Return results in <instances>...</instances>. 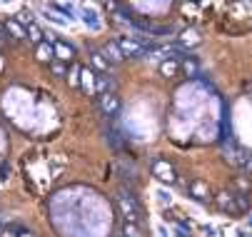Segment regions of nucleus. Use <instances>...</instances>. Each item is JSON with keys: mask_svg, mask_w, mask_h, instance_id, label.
<instances>
[{"mask_svg": "<svg viewBox=\"0 0 252 237\" xmlns=\"http://www.w3.org/2000/svg\"><path fill=\"white\" fill-rule=\"evenodd\" d=\"M100 53H102V55H105V60H107V62H110V65H120V62H123V60H125V58H123V53H120V48H118V43H115V40H107V43H105V48H102V50H100Z\"/></svg>", "mask_w": 252, "mask_h": 237, "instance_id": "obj_9", "label": "nucleus"}, {"mask_svg": "<svg viewBox=\"0 0 252 237\" xmlns=\"http://www.w3.org/2000/svg\"><path fill=\"white\" fill-rule=\"evenodd\" d=\"M200 43H202V35H200L195 28H188V30L180 32V45H183V48H195Z\"/></svg>", "mask_w": 252, "mask_h": 237, "instance_id": "obj_12", "label": "nucleus"}, {"mask_svg": "<svg viewBox=\"0 0 252 237\" xmlns=\"http://www.w3.org/2000/svg\"><path fill=\"white\" fill-rule=\"evenodd\" d=\"M3 38H8L5 35V23H0V40H3Z\"/></svg>", "mask_w": 252, "mask_h": 237, "instance_id": "obj_27", "label": "nucleus"}, {"mask_svg": "<svg viewBox=\"0 0 252 237\" xmlns=\"http://www.w3.org/2000/svg\"><path fill=\"white\" fill-rule=\"evenodd\" d=\"M215 205H218L220 212H227V215H240V205H237V192H218L215 195Z\"/></svg>", "mask_w": 252, "mask_h": 237, "instance_id": "obj_3", "label": "nucleus"}, {"mask_svg": "<svg viewBox=\"0 0 252 237\" xmlns=\"http://www.w3.org/2000/svg\"><path fill=\"white\" fill-rule=\"evenodd\" d=\"M235 185H237L240 190H245V195H247V190H250V180H247V178H237Z\"/></svg>", "mask_w": 252, "mask_h": 237, "instance_id": "obj_23", "label": "nucleus"}, {"mask_svg": "<svg viewBox=\"0 0 252 237\" xmlns=\"http://www.w3.org/2000/svg\"><path fill=\"white\" fill-rule=\"evenodd\" d=\"M177 70H180L177 60H162V62H160V75H162V78H175Z\"/></svg>", "mask_w": 252, "mask_h": 237, "instance_id": "obj_14", "label": "nucleus"}, {"mask_svg": "<svg viewBox=\"0 0 252 237\" xmlns=\"http://www.w3.org/2000/svg\"><path fill=\"white\" fill-rule=\"evenodd\" d=\"M158 195H160V202H162V205H165V202L170 205V195H167V192H158Z\"/></svg>", "mask_w": 252, "mask_h": 237, "instance_id": "obj_25", "label": "nucleus"}, {"mask_svg": "<svg viewBox=\"0 0 252 237\" xmlns=\"http://www.w3.org/2000/svg\"><path fill=\"white\" fill-rule=\"evenodd\" d=\"M0 235H3V225H0Z\"/></svg>", "mask_w": 252, "mask_h": 237, "instance_id": "obj_28", "label": "nucleus"}, {"mask_svg": "<svg viewBox=\"0 0 252 237\" xmlns=\"http://www.w3.org/2000/svg\"><path fill=\"white\" fill-rule=\"evenodd\" d=\"M188 192H190V197L197 200V202H210V200H212V195H210V185H207L205 180H192L190 187H188Z\"/></svg>", "mask_w": 252, "mask_h": 237, "instance_id": "obj_6", "label": "nucleus"}, {"mask_svg": "<svg viewBox=\"0 0 252 237\" xmlns=\"http://www.w3.org/2000/svg\"><path fill=\"white\" fill-rule=\"evenodd\" d=\"M5 35H10L13 40H25L28 38V30L15 18H10V20H5Z\"/></svg>", "mask_w": 252, "mask_h": 237, "instance_id": "obj_11", "label": "nucleus"}, {"mask_svg": "<svg viewBox=\"0 0 252 237\" xmlns=\"http://www.w3.org/2000/svg\"><path fill=\"white\" fill-rule=\"evenodd\" d=\"M80 67L83 65H73V67H70L67 80H70V85H73V88H80Z\"/></svg>", "mask_w": 252, "mask_h": 237, "instance_id": "obj_19", "label": "nucleus"}, {"mask_svg": "<svg viewBox=\"0 0 252 237\" xmlns=\"http://www.w3.org/2000/svg\"><path fill=\"white\" fill-rule=\"evenodd\" d=\"M118 207L125 215V222H140L142 220V207H140V202L135 200L132 192L118 190Z\"/></svg>", "mask_w": 252, "mask_h": 237, "instance_id": "obj_1", "label": "nucleus"}, {"mask_svg": "<svg viewBox=\"0 0 252 237\" xmlns=\"http://www.w3.org/2000/svg\"><path fill=\"white\" fill-rule=\"evenodd\" d=\"M80 88H83L88 95L95 92V88H97V75H95L93 67H80Z\"/></svg>", "mask_w": 252, "mask_h": 237, "instance_id": "obj_8", "label": "nucleus"}, {"mask_svg": "<svg viewBox=\"0 0 252 237\" xmlns=\"http://www.w3.org/2000/svg\"><path fill=\"white\" fill-rule=\"evenodd\" d=\"M50 70L55 73V78H65L67 67H65V62H60V60H53V62H50Z\"/></svg>", "mask_w": 252, "mask_h": 237, "instance_id": "obj_20", "label": "nucleus"}, {"mask_svg": "<svg viewBox=\"0 0 252 237\" xmlns=\"http://www.w3.org/2000/svg\"><path fill=\"white\" fill-rule=\"evenodd\" d=\"M35 55H38V60H40V62H53V58H55V53H53V45H50V43H40V45H38V50H35Z\"/></svg>", "mask_w": 252, "mask_h": 237, "instance_id": "obj_15", "label": "nucleus"}, {"mask_svg": "<svg viewBox=\"0 0 252 237\" xmlns=\"http://www.w3.org/2000/svg\"><path fill=\"white\" fill-rule=\"evenodd\" d=\"M115 43H118L123 58H142V53H145V45H140V43L132 40L130 35H123V38H118Z\"/></svg>", "mask_w": 252, "mask_h": 237, "instance_id": "obj_4", "label": "nucleus"}, {"mask_svg": "<svg viewBox=\"0 0 252 237\" xmlns=\"http://www.w3.org/2000/svg\"><path fill=\"white\" fill-rule=\"evenodd\" d=\"M153 175H155L160 182H165V185L177 182V170H175V165L167 162V160H155V162H153Z\"/></svg>", "mask_w": 252, "mask_h": 237, "instance_id": "obj_2", "label": "nucleus"}, {"mask_svg": "<svg viewBox=\"0 0 252 237\" xmlns=\"http://www.w3.org/2000/svg\"><path fill=\"white\" fill-rule=\"evenodd\" d=\"M242 170H245L247 175H252V155H250V157L245 160V165H242Z\"/></svg>", "mask_w": 252, "mask_h": 237, "instance_id": "obj_24", "label": "nucleus"}, {"mask_svg": "<svg viewBox=\"0 0 252 237\" xmlns=\"http://www.w3.org/2000/svg\"><path fill=\"white\" fill-rule=\"evenodd\" d=\"M222 152H225V160H227L230 165H235V167H242V165H245V160L250 157V152L240 150V148H237V145H232V143H230Z\"/></svg>", "mask_w": 252, "mask_h": 237, "instance_id": "obj_7", "label": "nucleus"}, {"mask_svg": "<svg viewBox=\"0 0 252 237\" xmlns=\"http://www.w3.org/2000/svg\"><path fill=\"white\" fill-rule=\"evenodd\" d=\"M53 53H55V58H58L60 62H70V60L75 58L73 45H67L65 40H55V43H53Z\"/></svg>", "mask_w": 252, "mask_h": 237, "instance_id": "obj_10", "label": "nucleus"}, {"mask_svg": "<svg viewBox=\"0 0 252 237\" xmlns=\"http://www.w3.org/2000/svg\"><path fill=\"white\" fill-rule=\"evenodd\" d=\"M25 30H28V40H32L35 45H40V43H45V40H43V30H40L38 25H35V23H32L30 28H25Z\"/></svg>", "mask_w": 252, "mask_h": 237, "instance_id": "obj_18", "label": "nucleus"}, {"mask_svg": "<svg viewBox=\"0 0 252 237\" xmlns=\"http://www.w3.org/2000/svg\"><path fill=\"white\" fill-rule=\"evenodd\" d=\"M0 237H18V235H15V230L8 227V230H3V235H0Z\"/></svg>", "mask_w": 252, "mask_h": 237, "instance_id": "obj_26", "label": "nucleus"}, {"mask_svg": "<svg viewBox=\"0 0 252 237\" xmlns=\"http://www.w3.org/2000/svg\"><path fill=\"white\" fill-rule=\"evenodd\" d=\"M90 62H93V67L97 73H107V67H110V62L105 60V55L100 50H90Z\"/></svg>", "mask_w": 252, "mask_h": 237, "instance_id": "obj_13", "label": "nucleus"}, {"mask_svg": "<svg viewBox=\"0 0 252 237\" xmlns=\"http://www.w3.org/2000/svg\"><path fill=\"white\" fill-rule=\"evenodd\" d=\"M83 20H85L93 30H97V28H100V20L95 18V13H93V10H85V13H83Z\"/></svg>", "mask_w": 252, "mask_h": 237, "instance_id": "obj_22", "label": "nucleus"}, {"mask_svg": "<svg viewBox=\"0 0 252 237\" xmlns=\"http://www.w3.org/2000/svg\"><path fill=\"white\" fill-rule=\"evenodd\" d=\"M180 67H183V73H185V75H190V78H195V75L200 73V65H197V60H195V58H185Z\"/></svg>", "mask_w": 252, "mask_h": 237, "instance_id": "obj_16", "label": "nucleus"}, {"mask_svg": "<svg viewBox=\"0 0 252 237\" xmlns=\"http://www.w3.org/2000/svg\"><path fill=\"white\" fill-rule=\"evenodd\" d=\"M123 235H125V237H145V232H142L140 222H125Z\"/></svg>", "mask_w": 252, "mask_h": 237, "instance_id": "obj_17", "label": "nucleus"}, {"mask_svg": "<svg viewBox=\"0 0 252 237\" xmlns=\"http://www.w3.org/2000/svg\"><path fill=\"white\" fill-rule=\"evenodd\" d=\"M0 67H3V60H0Z\"/></svg>", "mask_w": 252, "mask_h": 237, "instance_id": "obj_29", "label": "nucleus"}, {"mask_svg": "<svg viewBox=\"0 0 252 237\" xmlns=\"http://www.w3.org/2000/svg\"><path fill=\"white\" fill-rule=\"evenodd\" d=\"M15 20H18V23H20L23 28H30V25L35 23V20H32V13H30V10H23V13H20V15H18Z\"/></svg>", "mask_w": 252, "mask_h": 237, "instance_id": "obj_21", "label": "nucleus"}, {"mask_svg": "<svg viewBox=\"0 0 252 237\" xmlns=\"http://www.w3.org/2000/svg\"><path fill=\"white\" fill-rule=\"evenodd\" d=\"M97 105H100L102 115H107V118H115V115L120 113V97H118L115 92H105V95H100Z\"/></svg>", "mask_w": 252, "mask_h": 237, "instance_id": "obj_5", "label": "nucleus"}]
</instances>
